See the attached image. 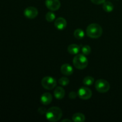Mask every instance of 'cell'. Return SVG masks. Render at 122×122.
Here are the masks:
<instances>
[{"instance_id":"6da1fadb","label":"cell","mask_w":122,"mask_h":122,"mask_svg":"<svg viewBox=\"0 0 122 122\" xmlns=\"http://www.w3.org/2000/svg\"><path fill=\"white\" fill-rule=\"evenodd\" d=\"M45 114L46 119L52 122L58 121L63 115L62 110L58 107H51L47 110Z\"/></svg>"},{"instance_id":"7a4b0ae2","label":"cell","mask_w":122,"mask_h":122,"mask_svg":"<svg viewBox=\"0 0 122 122\" xmlns=\"http://www.w3.org/2000/svg\"><path fill=\"white\" fill-rule=\"evenodd\" d=\"M86 32L88 37L93 39H97L102 35V29L98 24L92 23L87 27Z\"/></svg>"},{"instance_id":"3957f363","label":"cell","mask_w":122,"mask_h":122,"mask_svg":"<svg viewBox=\"0 0 122 122\" xmlns=\"http://www.w3.org/2000/svg\"><path fill=\"white\" fill-rule=\"evenodd\" d=\"M73 65L76 69L82 70L85 69L88 64V61L84 54L76 55L73 60Z\"/></svg>"},{"instance_id":"277c9868","label":"cell","mask_w":122,"mask_h":122,"mask_svg":"<svg viewBox=\"0 0 122 122\" xmlns=\"http://www.w3.org/2000/svg\"><path fill=\"white\" fill-rule=\"evenodd\" d=\"M95 87L97 91H98L99 92L105 93L109 91L110 88V85L106 80L101 79L97 80L95 82Z\"/></svg>"},{"instance_id":"5b68a950","label":"cell","mask_w":122,"mask_h":122,"mask_svg":"<svg viewBox=\"0 0 122 122\" xmlns=\"http://www.w3.org/2000/svg\"><path fill=\"white\" fill-rule=\"evenodd\" d=\"M42 86L47 90H51L54 89L57 85V82L54 78L50 76H46L41 81Z\"/></svg>"},{"instance_id":"8992f818","label":"cell","mask_w":122,"mask_h":122,"mask_svg":"<svg viewBox=\"0 0 122 122\" xmlns=\"http://www.w3.org/2000/svg\"><path fill=\"white\" fill-rule=\"evenodd\" d=\"M77 95H78L79 97L82 100H89L92 97V93L91 90L89 89L86 87H82L80 88L77 92Z\"/></svg>"},{"instance_id":"52a82bcc","label":"cell","mask_w":122,"mask_h":122,"mask_svg":"<svg viewBox=\"0 0 122 122\" xmlns=\"http://www.w3.org/2000/svg\"><path fill=\"white\" fill-rule=\"evenodd\" d=\"M38 14V11L35 7H27L24 11V15L27 19H33L37 17Z\"/></svg>"},{"instance_id":"ba28073f","label":"cell","mask_w":122,"mask_h":122,"mask_svg":"<svg viewBox=\"0 0 122 122\" xmlns=\"http://www.w3.org/2000/svg\"><path fill=\"white\" fill-rule=\"evenodd\" d=\"M45 5L51 11H57L60 8L61 3L59 0H46Z\"/></svg>"},{"instance_id":"9c48e42d","label":"cell","mask_w":122,"mask_h":122,"mask_svg":"<svg viewBox=\"0 0 122 122\" xmlns=\"http://www.w3.org/2000/svg\"><path fill=\"white\" fill-rule=\"evenodd\" d=\"M55 27L58 30H63L67 26V21L63 17H58L55 20Z\"/></svg>"},{"instance_id":"30bf717a","label":"cell","mask_w":122,"mask_h":122,"mask_svg":"<svg viewBox=\"0 0 122 122\" xmlns=\"http://www.w3.org/2000/svg\"><path fill=\"white\" fill-rule=\"evenodd\" d=\"M61 72L66 76H70L73 73V69L69 64H64L61 67Z\"/></svg>"},{"instance_id":"8fae6325","label":"cell","mask_w":122,"mask_h":122,"mask_svg":"<svg viewBox=\"0 0 122 122\" xmlns=\"http://www.w3.org/2000/svg\"><path fill=\"white\" fill-rule=\"evenodd\" d=\"M52 101V97L50 93L45 92L42 95L41 97V102L45 106L49 105Z\"/></svg>"},{"instance_id":"7c38bea8","label":"cell","mask_w":122,"mask_h":122,"mask_svg":"<svg viewBox=\"0 0 122 122\" xmlns=\"http://www.w3.org/2000/svg\"><path fill=\"white\" fill-rule=\"evenodd\" d=\"M54 94L57 100H62L65 96V91L62 87L58 86L54 90Z\"/></svg>"},{"instance_id":"4fadbf2b","label":"cell","mask_w":122,"mask_h":122,"mask_svg":"<svg viewBox=\"0 0 122 122\" xmlns=\"http://www.w3.org/2000/svg\"><path fill=\"white\" fill-rule=\"evenodd\" d=\"M80 49H81V47L79 45H77V44H71L67 48L68 52L73 55L77 54L79 52Z\"/></svg>"},{"instance_id":"5bb4252c","label":"cell","mask_w":122,"mask_h":122,"mask_svg":"<svg viewBox=\"0 0 122 122\" xmlns=\"http://www.w3.org/2000/svg\"><path fill=\"white\" fill-rule=\"evenodd\" d=\"M72 120L75 122H83L85 120V116L82 113H75L73 115Z\"/></svg>"},{"instance_id":"9a60e30c","label":"cell","mask_w":122,"mask_h":122,"mask_svg":"<svg viewBox=\"0 0 122 122\" xmlns=\"http://www.w3.org/2000/svg\"><path fill=\"white\" fill-rule=\"evenodd\" d=\"M103 10L107 13H110L114 9V5L113 4L109 1H105L103 3Z\"/></svg>"},{"instance_id":"2e32d148","label":"cell","mask_w":122,"mask_h":122,"mask_svg":"<svg viewBox=\"0 0 122 122\" xmlns=\"http://www.w3.org/2000/svg\"><path fill=\"white\" fill-rule=\"evenodd\" d=\"M74 36L76 39H81L84 37L85 33L83 30L81 29H77L75 30L74 32Z\"/></svg>"},{"instance_id":"e0dca14e","label":"cell","mask_w":122,"mask_h":122,"mask_svg":"<svg viewBox=\"0 0 122 122\" xmlns=\"http://www.w3.org/2000/svg\"><path fill=\"white\" fill-rule=\"evenodd\" d=\"M83 83L85 85L91 86L94 83V79L92 76H86L83 80Z\"/></svg>"},{"instance_id":"ac0fdd59","label":"cell","mask_w":122,"mask_h":122,"mask_svg":"<svg viewBox=\"0 0 122 122\" xmlns=\"http://www.w3.org/2000/svg\"><path fill=\"white\" fill-rule=\"evenodd\" d=\"M45 19L48 22H52L56 19V15L52 12H48L45 15Z\"/></svg>"},{"instance_id":"d6986e66","label":"cell","mask_w":122,"mask_h":122,"mask_svg":"<svg viewBox=\"0 0 122 122\" xmlns=\"http://www.w3.org/2000/svg\"><path fill=\"white\" fill-rule=\"evenodd\" d=\"M69 79L67 77H62L61 78L59 79L58 80V83H59L60 85H61V86H67L69 85Z\"/></svg>"},{"instance_id":"ffe728a7","label":"cell","mask_w":122,"mask_h":122,"mask_svg":"<svg viewBox=\"0 0 122 122\" xmlns=\"http://www.w3.org/2000/svg\"><path fill=\"white\" fill-rule=\"evenodd\" d=\"M91 47L89 45H85V46L82 47V52L83 54H84L85 56L89 55L91 53Z\"/></svg>"},{"instance_id":"44dd1931","label":"cell","mask_w":122,"mask_h":122,"mask_svg":"<svg viewBox=\"0 0 122 122\" xmlns=\"http://www.w3.org/2000/svg\"><path fill=\"white\" fill-rule=\"evenodd\" d=\"M91 2L92 3L95 4L99 5L101 4H103L106 1V0H91Z\"/></svg>"},{"instance_id":"7402d4cb","label":"cell","mask_w":122,"mask_h":122,"mask_svg":"<svg viewBox=\"0 0 122 122\" xmlns=\"http://www.w3.org/2000/svg\"><path fill=\"white\" fill-rule=\"evenodd\" d=\"M69 96L70 99H75L76 98V97H77V94L75 92H71L69 94Z\"/></svg>"},{"instance_id":"603a6c76","label":"cell","mask_w":122,"mask_h":122,"mask_svg":"<svg viewBox=\"0 0 122 122\" xmlns=\"http://www.w3.org/2000/svg\"><path fill=\"white\" fill-rule=\"evenodd\" d=\"M46 111L47 110H46L45 108H43V107H40V108L38 109V112H39V113L41 114H44V113H46Z\"/></svg>"},{"instance_id":"cb8c5ba5","label":"cell","mask_w":122,"mask_h":122,"mask_svg":"<svg viewBox=\"0 0 122 122\" xmlns=\"http://www.w3.org/2000/svg\"><path fill=\"white\" fill-rule=\"evenodd\" d=\"M62 122H71V120H69V119H64V120H62Z\"/></svg>"}]
</instances>
